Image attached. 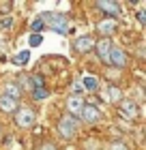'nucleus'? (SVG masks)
<instances>
[{
  "mask_svg": "<svg viewBox=\"0 0 146 150\" xmlns=\"http://www.w3.org/2000/svg\"><path fill=\"white\" fill-rule=\"evenodd\" d=\"M39 17H41L45 28L58 32V35H67L69 32V17L65 13H41Z\"/></svg>",
  "mask_w": 146,
  "mask_h": 150,
  "instance_id": "1",
  "label": "nucleus"
},
{
  "mask_svg": "<svg viewBox=\"0 0 146 150\" xmlns=\"http://www.w3.org/2000/svg\"><path fill=\"white\" fill-rule=\"evenodd\" d=\"M37 150H56V144H54V142H43Z\"/></svg>",
  "mask_w": 146,
  "mask_h": 150,
  "instance_id": "22",
  "label": "nucleus"
},
{
  "mask_svg": "<svg viewBox=\"0 0 146 150\" xmlns=\"http://www.w3.org/2000/svg\"><path fill=\"white\" fill-rule=\"evenodd\" d=\"M105 62H108L110 67H116V69H125V67H127V62H129L127 52H125L122 47H116V45H112V50H110V54H108V60H105Z\"/></svg>",
  "mask_w": 146,
  "mask_h": 150,
  "instance_id": "5",
  "label": "nucleus"
},
{
  "mask_svg": "<svg viewBox=\"0 0 146 150\" xmlns=\"http://www.w3.org/2000/svg\"><path fill=\"white\" fill-rule=\"evenodd\" d=\"M41 43V35H32L30 37V45H39Z\"/></svg>",
  "mask_w": 146,
  "mask_h": 150,
  "instance_id": "23",
  "label": "nucleus"
},
{
  "mask_svg": "<svg viewBox=\"0 0 146 150\" xmlns=\"http://www.w3.org/2000/svg\"><path fill=\"white\" fill-rule=\"evenodd\" d=\"M93 50L97 52V56L105 62V60H108V54H110V50H112V39H99V41H95V47H93Z\"/></svg>",
  "mask_w": 146,
  "mask_h": 150,
  "instance_id": "12",
  "label": "nucleus"
},
{
  "mask_svg": "<svg viewBox=\"0 0 146 150\" xmlns=\"http://www.w3.org/2000/svg\"><path fill=\"white\" fill-rule=\"evenodd\" d=\"M30 94H32V99H34V101H43V99L50 97V90H47L45 86H41V88H34Z\"/></svg>",
  "mask_w": 146,
  "mask_h": 150,
  "instance_id": "16",
  "label": "nucleus"
},
{
  "mask_svg": "<svg viewBox=\"0 0 146 150\" xmlns=\"http://www.w3.org/2000/svg\"><path fill=\"white\" fill-rule=\"evenodd\" d=\"M80 118L84 122H88V125H97V122H101L103 114H101L99 107H95L93 103H86L84 110H82V114H80Z\"/></svg>",
  "mask_w": 146,
  "mask_h": 150,
  "instance_id": "6",
  "label": "nucleus"
},
{
  "mask_svg": "<svg viewBox=\"0 0 146 150\" xmlns=\"http://www.w3.org/2000/svg\"><path fill=\"white\" fill-rule=\"evenodd\" d=\"M137 22H140V24H144V22H146V17H144V11H140V13H137Z\"/></svg>",
  "mask_w": 146,
  "mask_h": 150,
  "instance_id": "25",
  "label": "nucleus"
},
{
  "mask_svg": "<svg viewBox=\"0 0 146 150\" xmlns=\"http://www.w3.org/2000/svg\"><path fill=\"white\" fill-rule=\"evenodd\" d=\"M28 58H30V52L24 50V52H19L17 56H15V62H17V64H24V62H28Z\"/></svg>",
  "mask_w": 146,
  "mask_h": 150,
  "instance_id": "20",
  "label": "nucleus"
},
{
  "mask_svg": "<svg viewBox=\"0 0 146 150\" xmlns=\"http://www.w3.org/2000/svg\"><path fill=\"white\" fill-rule=\"evenodd\" d=\"M2 135H4V129H2V125H0V139H2Z\"/></svg>",
  "mask_w": 146,
  "mask_h": 150,
  "instance_id": "26",
  "label": "nucleus"
},
{
  "mask_svg": "<svg viewBox=\"0 0 146 150\" xmlns=\"http://www.w3.org/2000/svg\"><path fill=\"white\" fill-rule=\"evenodd\" d=\"M4 94H6V97H13V99H17V101H19V97H22V90H19V86L15 84V81H9V84L4 86Z\"/></svg>",
  "mask_w": 146,
  "mask_h": 150,
  "instance_id": "13",
  "label": "nucleus"
},
{
  "mask_svg": "<svg viewBox=\"0 0 146 150\" xmlns=\"http://www.w3.org/2000/svg\"><path fill=\"white\" fill-rule=\"evenodd\" d=\"M93 47H95V39L88 37V35L78 37V39L73 41V50L78 52V54H88V52H93Z\"/></svg>",
  "mask_w": 146,
  "mask_h": 150,
  "instance_id": "10",
  "label": "nucleus"
},
{
  "mask_svg": "<svg viewBox=\"0 0 146 150\" xmlns=\"http://www.w3.org/2000/svg\"><path fill=\"white\" fill-rule=\"evenodd\" d=\"M11 9H13V2H9V0H2V2H0V15H9L11 13Z\"/></svg>",
  "mask_w": 146,
  "mask_h": 150,
  "instance_id": "19",
  "label": "nucleus"
},
{
  "mask_svg": "<svg viewBox=\"0 0 146 150\" xmlns=\"http://www.w3.org/2000/svg\"><path fill=\"white\" fill-rule=\"evenodd\" d=\"M108 150H131V148H129L127 142H122V139H114L112 144L108 146Z\"/></svg>",
  "mask_w": 146,
  "mask_h": 150,
  "instance_id": "18",
  "label": "nucleus"
},
{
  "mask_svg": "<svg viewBox=\"0 0 146 150\" xmlns=\"http://www.w3.org/2000/svg\"><path fill=\"white\" fill-rule=\"evenodd\" d=\"M78 129H80V120L73 118V116H60L58 125H56V131H58V137L65 139V142H71L75 135H78Z\"/></svg>",
  "mask_w": 146,
  "mask_h": 150,
  "instance_id": "2",
  "label": "nucleus"
},
{
  "mask_svg": "<svg viewBox=\"0 0 146 150\" xmlns=\"http://www.w3.org/2000/svg\"><path fill=\"white\" fill-rule=\"evenodd\" d=\"M95 6L99 11H103V15H108V19H116L120 15V4L118 2H110V0H97Z\"/></svg>",
  "mask_w": 146,
  "mask_h": 150,
  "instance_id": "7",
  "label": "nucleus"
},
{
  "mask_svg": "<svg viewBox=\"0 0 146 150\" xmlns=\"http://www.w3.org/2000/svg\"><path fill=\"white\" fill-rule=\"evenodd\" d=\"M13 122H15L17 129L28 131V129L37 125V114H34L32 107H17V112L13 114Z\"/></svg>",
  "mask_w": 146,
  "mask_h": 150,
  "instance_id": "3",
  "label": "nucleus"
},
{
  "mask_svg": "<svg viewBox=\"0 0 146 150\" xmlns=\"http://www.w3.org/2000/svg\"><path fill=\"white\" fill-rule=\"evenodd\" d=\"M19 90H28L32 92V79H30V75H19Z\"/></svg>",
  "mask_w": 146,
  "mask_h": 150,
  "instance_id": "17",
  "label": "nucleus"
},
{
  "mask_svg": "<svg viewBox=\"0 0 146 150\" xmlns=\"http://www.w3.org/2000/svg\"><path fill=\"white\" fill-rule=\"evenodd\" d=\"M118 114L125 120H137L140 118V107H137L133 99H122V101H118Z\"/></svg>",
  "mask_w": 146,
  "mask_h": 150,
  "instance_id": "4",
  "label": "nucleus"
},
{
  "mask_svg": "<svg viewBox=\"0 0 146 150\" xmlns=\"http://www.w3.org/2000/svg\"><path fill=\"white\" fill-rule=\"evenodd\" d=\"M95 30L101 35V39H110L118 30V22H116V19H108L105 17V19H101V22H97Z\"/></svg>",
  "mask_w": 146,
  "mask_h": 150,
  "instance_id": "8",
  "label": "nucleus"
},
{
  "mask_svg": "<svg viewBox=\"0 0 146 150\" xmlns=\"http://www.w3.org/2000/svg\"><path fill=\"white\" fill-rule=\"evenodd\" d=\"M19 107V101L13 99V97H6V94H0V112L2 114H15Z\"/></svg>",
  "mask_w": 146,
  "mask_h": 150,
  "instance_id": "11",
  "label": "nucleus"
},
{
  "mask_svg": "<svg viewBox=\"0 0 146 150\" xmlns=\"http://www.w3.org/2000/svg\"><path fill=\"white\" fill-rule=\"evenodd\" d=\"M11 24H13L11 17H4V19H2V28H11Z\"/></svg>",
  "mask_w": 146,
  "mask_h": 150,
  "instance_id": "24",
  "label": "nucleus"
},
{
  "mask_svg": "<svg viewBox=\"0 0 146 150\" xmlns=\"http://www.w3.org/2000/svg\"><path fill=\"white\" fill-rule=\"evenodd\" d=\"M108 97H110V101L118 103V101H122V90H120L118 86H112V84H110V86H108Z\"/></svg>",
  "mask_w": 146,
  "mask_h": 150,
  "instance_id": "14",
  "label": "nucleus"
},
{
  "mask_svg": "<svg viewBox=\"0 0 146 150\" xmlns=\"http://www.w3.org/2000/svg\"><path fill=\"white\" fill-rule=\"evenodd\" d=\"M84 88L90 90V92H97L99 90V79L93 77V75H88V77H84Z\"/></svg>",
  "mask_w": 146,
  "mask_h": 150,
  "instance_id": "15",
  "label": "nucleus"
},
{
  "mask_svg": "<svg viewBox=\"0 0 146 150\" xmlns=\"http://www.w3.org/2000/svg\"><path fill=\"white\" fill-rule=\"evenodd\" d=\"M84 105H86V101L82 99L80 94H71V97L67 99V112H69V116H73V118L80 120V114H82V110H84Z\"/></svg>",
  "mask_w": 146,
  "mask_h": 150,
  "instance_id": "9",
  "label": "nucleus"
},
{
  "mask_svg": "<svg viewBox=\"0 0 146 150\" xmlns=\"http://www.w3.org/2000/svg\"><path fill=\"white\" fill-rule=\"evenodd\" d=\"M43 28H45V26H43V22H41V17H39V19H34V22H32V30L37 32V35H39V32L43 30Z\"/></svg>",
  "mask_w": 146,
  "mask_h": 150,
  "instance_id": "21",
  "label": "nucleus"
}]
</instances>
